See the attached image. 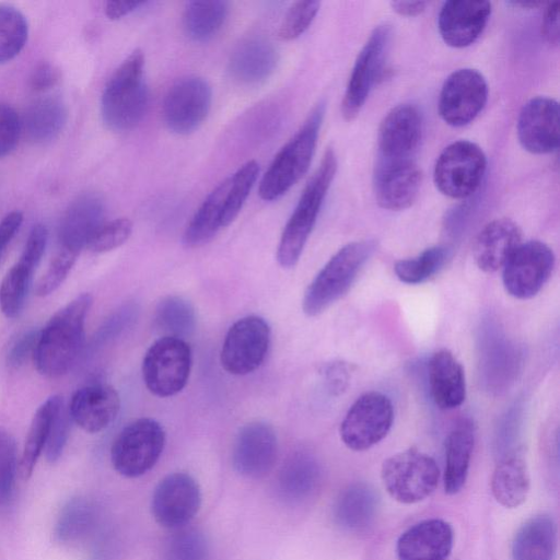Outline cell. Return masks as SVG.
Returning a JSON list of instances; mask_svg holds the SVG:
<instances>
[{"label":"cell","mask_w":560,"mask_h":560,"mask_svg":"<svg viewBox=\"0 0 560 560\" xmlns=\"http://www.w3.org/2000/svg\"><path fill=\"white\" fill-rule=\"evenodd\" d=\"M93 299L82 293L57 311L39 330L33 353L36 370L55 378L66 374L74 364L84 342V324Z\"/></svg>","instance_id":"cell-1"},{"label":"cell","mask_w":560,"mask_h":560,"mask_svg":"<svg viewBox=\"0 0 560 560\" xmlns=\"http://www.w3.org/2000/svg\"><path fill=\"white\" fill-rule=\"evenodd\" d=\"M149 107V90L144 78V56L132 51L108 79L101 98L105 126L116 132L133 129Z\"/></svg>","instance_id":"cell-2"},{"label":"cell","mask_w":560,"mask_h":560,"mask_svg":"<svg viewBox=\"0 0 560 560\" xmlns=\"http://www.w3.org/2000/svg\"><path fill=\"white\" fill-rule=\"evenodd\" d=\"M336 170L335 152L328 149L318 168L302 191L281 234L277 248V260L281 267L292 268L299 261L335 177Z\"/></svg>","instance_id":"cell-3"},{"label":"cell","mask_w":560,"mask_h":560,"mask_svg":"<svg viewBox=\"0 0 560 560\" xmlns=\"http://www.w3.org/2000/svg\"><path fill=\"white\" fill-rule=\"evenodd\" d=\"M375 247L372 240L355 241L334 254L307 287L302 301L303 312L308 316H317L341 299Z\"/></svg>","instance_id":"cell-4"},{"label":"cell","mask_w":560,"mask_h":560,"mask_svg":"<svg viewBox=\"0 0 560 560\" xmlns=\"http://www.w3.org/2000/svg\"><path fill=\"white\" fill-rule=\"evenodd\" d=\"M324 104H318L300 130L281 148L259 183V196L265 201L282 197L307 172L314 155Z\"/></svg>","instance_id":"cell-5"},{"label":"cell","mask_w":560,"mask_h":560,"mask_svg":"<svg viewBox=\"0 0 560 560\" xmlns=\"http://www.w3.org/2000/svg\"><path fill=\"white\" fill-rule=\"evenodd\" d=\"M381 477L388 494L404 504L422 501L438 486L440 469L430 455L410 447L386 458Z\"/></svg>","instance_id":"cell-6"},{"label":"cell","mask_w":560,"mask_h":560,"mask_svg":"<svg viewBox=\"0 0 560 560\" xmlns=\"http://www.w3.org/2000/svg\"><path fill=\"white\" fill-rule=\"evenodd\" d=\"M165 445V431L160 422L140 418L122 428L110 447L115 470L127 478H137L151 470Z\"/></svg>","instance_id":"cell-7"},{"label":"cell","mask_w":560,"mask_h":560,"mask_svg":"<svg viewBox=\"0 0 560 560\" xmlns=\"http://www.w3.org/2000/svg\"><path fill=\"white\" fill-rule=\"evenodd\" d=\"M191 369V350L186 340L163 336L147 350L142 376L155 396L171 397L187 384Z\"/></svg>","instance_id":"cell-8"},{"label":"cell","mask_w":560,"mask_h":560,"mask_svg":"<svg viewBox=\"0 0 560 560\" xmlns=\"http://www.w3.org/2000/svg\"><path fill=\"white\" fill-rule=\"evenodd\" d=\"M393 421L390 398L381 392L370 390L359 396L348 409L340 423V439L352 451H366L388 434Z\"/></svg>","instance_id":"cell-9"},{"label":"cell","mask_w":560,"mask_h":560,"mask_svg":"<svg viewBox=\"0 0 560 560\" xmlns=\"http://www.w3.org/2000/svg\"><path fill=\"white\" fill-rule=\"evenodd\" d=\"M487 168V159L479 145L460 140L447 145L439 155L433 178L438 189L447 197L463 199L479 187Z\"/></svg>","instance_id":"cell-10"},{"label":"cell","mask_w":560,"mask_h":560,"mask_svg":"<svg viewBox=\"0 0 560 560\" xmlns=\"http://www.w3.org/2000/svg\"><path fill=\"white\" fill-rule=\"evenodd\" d=\"M269 324L260 316L249 315L235 322L228 330L220 352L222 368L233 375L257 370L270 346Z\"/></svg>","instance_id":"cell-11"},{"label":"cell","mask_w":560,"mask_h":560,"mask_svg":"<svg viewBox=\"0 0 560 560\" xmlns=\"http://www.w3.org/2000/svg\"><path fill=\"white\" fill-rule=\"evenodd\" d=\"M556 264L552 249L540 241L521 243L502 268V282L513 298L535 296L550 279Z\"/></svg>","instance_id":"cell-12"},{"label":"cell","mask_w":560,"mask_h":560,"mask_svg":"<svg viewBox=\"0 0 560 560\" xmlns=\"http://www.w3.org/2000/svg\"><path fill=\"white\" fill-rule=\"evenodd\" d=\"M389 38V26L378 25L359 52L341 105L342 115L347 120L358 116L371 90L381 78Z\"/></svg>","instance_id":"cell-13"},{"label":"cell","mask_w":560,"mask_h":560,"mask_svg":"<svg viewBox=\"0 0 560 560\" xmlns=\"http://www.w3.org/2000/svg\"><path fill=\"white\" fill-rule=\"evenodd\" d=\"M211 102L212 91L203 78L184 77L170 88L164 97L163 120L171 131L188 135L206 119Z\"/></svg>","instance_id":"cell-14"},{"label":"cell","mask_w":560,"mask_h":560,"mask_svg":"<svg viewBox=\"0 0 560 560\" xmlns=\"http://www.w3.org/2000/svg\"><path fill=\"white\" fill-rule=\"evenodd\" d=\"M200 505L201 491L198 482L186 472H173L155 487L151 513L160 526L178 529L197 515Z\"/></svg>","instance_id":"cell-15"},{"label":"cell","mask_w":560,"mask_h":560,"mask_svg":"<svg viewBox=\"0 0 560 560\" xmlns=\"http://www.w3.org/2000/svg\"><path fill=\"white\" fill-rule=\"evenodd\" d=\"M488 98L483 75L470 68L452 72L445 80L439 98V113L450 126L463 127L482 110Z\"/></svg>","instance_id":"cell-16"},{"label":"cell","mask_w":560,"mask_h":560,"mask_svg":"<svg viewBox=\"0 0 560 560\" xmlns=\"http://www.w3.org/2000/svg\"><path fill=\"white\" fill-rule=\"evenodd\" d=\"M421 180V171L411 158H380L373 175L376 202L387 210L407 209L417 199Z\"/></svg>","instance_id":"cell-17"},{"label":"cell","mask_w":560,"mask_h":560,"mask_svg":"<svg viewBox=\"0 0 560 560\" xmlns=\"http://www.w3.org/2000/svg\"><path fill=\"white\" fill-rule=\"evenodd\" d=\"M48 241L44 224L32 228L19 260L8 270L0 284V310L8 318L16 317L25 303L33 273Z\"/></svg>","instance_id":"cell-18"},{"label":"cell","mask_w":560,"mask_h":560,"mask_svg":"<svg viewBox=\"0 0 560 560\" xmlns=\"http://www.w3.org/2000/svg\"><path fill=\"white\" fill-rule=\"evenodd\" d=\"M278 439L273 428L264 421H252L241 428L232 448V464L242 476L265 477L275 466Z\"/></svg>","instance_id":"cell-19"},{"label":"cell","mask_w":560,"mask_h":560,"mask_svg":"<svg viewBox=\"0 0 560 560\" xmlns=\"http://www.w3.org/2000/svg\"><path fill=\"white\" fill-rule=\"evenodd\" d=\"M517 137L522 147L535 154L553 152L559 147V104L538 96L529 100L517 119Z\"/></svg>","instance_id":"cell-20"},{"label":"cell","mask_w":560,"mask_h":560,"mask_svg":"<svg viewBox=\"0 0 560 560\" xmlns=\"http://www.w3.org/2000/svg\"><path fill=\"white\" fill-rule=\"evenodd\" d=\"M480 374L490 390L500 392L518 372L521 353L494 324H487L479 336Z\"/></svg>","instance_id":"cell-21"},{"label":"cell","mask_w":560,"mask_h":560,"mask_svg":"<svg viewBox=\"0 0 560 560\" xmlns=\"http://www.w3.org/2000/svg\"><path fill=\"white\" fill-rule=\"evenodd\" d=\"M490 14L488 1H446L438 19L441 37L448 46L467 47L481 35Z\"/></svg>","instance_id":"cell-22"},{"label":"cell","mask_w":560,"mask_h":560,"mask_svg":"<svg viewBox=\"0 0 560 560\" xmlns=\"http://www.w3.org/2000/svg\"><path fill=\"white\" fill-rule=\"evenodd\" d=\"M422 136V117L411 104L394 107L384 117L378 131L380 158L406 159L418 148Z\"/></svg>","instance_id":"cell-23"},{"label":"cell","mask_w":560,"mask_h":560,"mask_svg":"<svg viewBox=\"0 0 560 560\" xmlns=\"http://www.w3.org/2000/svg\"><path fill=\"white\" fill-rule=\"evenodd\" d=\"M120 398L117 390L107 384H90L78 389L71 397V420L89 433L106 429L117 417Z\"/></svg>","instance_id":"cell-24"},{"label":"cell","mask_w":560,"mask_h":560,"mask_svg":"<svg viewBox=\"0 0 560 560\" xmlns=\"http://www.w3.org/2000/svg\"><path fill=\"white\" fill-rule=\"evenodd\" d=\"M451 525L440 518L419 522L405 530L396 544L398 560H447L453 548Z\"/></svg>","instance_id":"cell-25"},{"label":"cell","mask_w":560,"mask_h":560,"mask_svg":"<svg viewBox=\"0 0 560 560\" xmlns=\"http://www.w3.org/2000/svg\"><path fill=\"white\" fill-rule=\"evenodd\" d=\"M104 203L95 194H84L71 202L58 231V249L79 256L104 223Z\"/></svg>","instance_id":"cell-26"},{"label":"cell","mask_w":560,"mask_h":560,"mask_svg":"<svg viewBox=\"0 0 560 560\" xmlns=\"http://www.w3.org/2000/svg\"><path fill=\"white\" fill-rule=\"evenodd\" d=\"M522 243V231L512 220L495 219L486 224L475 238L472 256L483 272H495L503 268Z\"/></svg>","instance_id":"cell-27"},{"label":"cell","mask_w":560,"mask_h":560,"mask_svg":"<svg viewBox=\"0 0 560 560\" xmlns=\"http://www.w3.org/2000/svg\"><path fill=\"white\" fill-rule=\"evenodd\" d=\"M432 400L443 410L459 407L466 398V378L462 363L447 349L435 351L428 365Z\"/></svg>","instance_id":"cell-28"},{"label":"cell","mask_w":560,"mask_h":560,"mask_svg":"<svg viewBox=\"0 0 560 560\" xmlns=\"http://www.w3.org/2000/svg\"><path fill=\"white\" fill-rule=\"evenodd\" d=\"M278 52L265 38L250 37L241 42L229 60L231 77L245 85L264 83L275 71Z\"/></svg>","instance_id":"cell-29"},{"label":"cell","mask_w":560,"mask_h":560,"mask_svg":"<svg viewBox=\"0 0 560 560\" xmlns=\"http://www.w3.org/2000/svg\"><path fill=\"white\" fill-rule=\"evenodd\" d=\"M378 508L380 498L375 489L365 482H354L337 497L332 518L342 530L360 533L374 523Z\"/></svg>","instance_id":"cell-30"},{"label":"cell","mask_w":560,"mask_h":560,"mask_svg":"<svg viewBox=\"0 0 560 560\" xmlns=\"http://www.w3.org/2000/svg\"><path fill=\"white\" fill-rule=\"evenodd\" d=\"M322 481V470L316 458L306 452L290 455L280 468L277 493L289 504H300L312 498Z\"/></svg>","instance_id":"cell-31"},{"label":"cell","mask_w":560,"mask_h":560,"mask_svg":"<svg viewBox=\"0 0 560 560\" xmlns=\"http://www.w3.org/2000/svg\"><path fill=\"white\" fill-rule=\"evenodd\" d=\"M475 445V427L471 420H458L445 440L443 472L444 490L455 494L464 487Z\"/></svg>","instance_id":"cell-32"},{"label":"cell","mask_w":560,"mask_h":560,"mask_svg":"<svg viewBox=\"0 0 560 560\" xmlns=\"http://www.w3.org/2000/svg\"><path fill=\"white\" fill-rule=\"evenodd\" d=\"M557 550V525L546 514L527 520L512 541V560H553Z\"/></svg>","instance_id":"cell-33"},{"label":"cell","mask_w":560,"mask_h":560,"mask_svg":"<svg viewBox=\"0 0 560 560\" xmlns=\"http://www.w3.org/2000/svg\"><path fill=\"white\" fill-rule=\"evenodd\" d=\"M228 180L219 184L202 201L187 224L183 243L187 247H199L210 242L217 233L225 228L224 206Z\"/></svg>","instance_id":"cell-34"},{"label":"cell","mask_w":560,"mask_h":560,"mask_svg":"<svg viewBox=\"0 0 560 560\" xmlns=\"http://www.w3.org/2000/svg\"><path fill=\"white\" fill-rule=\"evenodd\" d=\"M491 491L497 502L508 509L517 508L526 501L529 475L518 454L499 459L491 478Z\"/></svg>","instance_id":"cell-35"},{"label":"cell","mask_w":560,"mask_h":560,"mask_svg":"<svg viewBox=\"0 0 560 560\" xmlns=\"http://www.w3.org/2000/svg\"><path fill=\"white\" fill-rule=\"evenodd\" d=\"M62 405V398L52 395L34 413L19 464V472L23 480L32 476L38 457L45 450L54 417Z\"/></svg>","instance_id":"cell-36"},{"label":"cell","mask_w":560,"mask_h":560,"mask_svg":"<svg viewBox=\"0 0 560 560\" xmlns=\"http://www.w3.org/2000/svg\"><path fill=\"white\" fill-rule=\"evenodd\" d=\"M67 121V108L57 97H43L30 105L24 128L31 140L45 143L55 139Z\"/></svg>","instance_id":"cell-37"},{"label":"cell","mask_w":560,"mask_h":560,"mask_svg":"<svg viewBox=\"0 0 560 560\" xmlns=\"http://www.w3.org/2000/svg\"><path fill=\"white\" fill-rule=\"evenodd\" d=\"M229 3L221 0L190 1L183 14L186 35L195 42H207L223 26Z\"/></svg>","instance_id":"cell-38"},{"label":"cell","mask_w":560,"mask_h":560,"mask_svg":"<svg viewBox=\"0 0 560 560\" xmlns=\"http://www.w3.org/2000/svg\"><path fill=\"white\" fill-rule=\"evenodd\" d=\"M154 324L164 336L185 340L196 329V314L192 305L182 296L164 298L155 310Z\"/></svg>","instance_id":"cell-39"},{"label":"cell","mask_w":560,"mask_h":560,"mask_svg":"<svg viewBox=\"0 0 560 560\" xmlns=\"http://www.w3.org/2000/svg\"><path fill=\"white\" fill-rule=\"evenodd\" d=\"M451 248L445 245L431 246L415 257L397 260L396 277L407 284H420L435 276L447 262Z\"/></svg>","instance_id":"cell-40"},{"label":"cell","mask_w":560,"mask_h":560,"mask_svg":"<svg viewBox=\"0 0 560 560\" xmlns=\"http://www.w3.org/2000/svg\"><path fill=\"white\" fill-rule=\"evenodd\" d=\"M96 517V508L90 500L74 498L62 508L55 535L63 542L77 540L94 527Z\"/></svg>","instance_id":"cell-41"},{"label":"cell","mask_w":560,"mask_h":560,"mask_svg":"<svg viewBox=\"0 0 560 560\" xmlns=\"http://www.w3.org/2000/svg\"><path fill=\"white\" fill-rule=\"evenodd\" d=\"M28 36V24L16 8L0 4V63L15 58L24 48Z\"/></svg>","instance_id":"cell-42"},{"label":"cell","mask_w":560,"mask_h":560,"mask_svg":"<svg viewBox=\"0 0 560 560\" xmlns=\"http://www.w3.org/2000/svg\"><path fill=\"white\" fill-rule=\"evenodd\" d=\"M259 165L256 161L243 164L228 180L224 206V223L230 225L238 215L254 184L257 180Z\"/></svg>","instance_id":"cell-43"},{"label":"cell","mask_w":560,"mask_h":560,"mask_svg":"<svg viewBox=\"0 0 560 560\" xmlns=\"http://www.w3.org/2000/svg\"><path fill=\"white\" fill-rule=\"evenodd\" d=\"M167 538L163 560H207L209 545L199 529L182 527Z\"/></svg>","instance_id":"cell-44"},{"label":"cell","mask_w":560,"mask_h":560,"mask_svg":"<svg viewBox=\"0 0 560 560\" xmlns=\"http://www.w3.org/2000/svg\"><path fill=\"white\" fill-rule=\"evenodd\" d=\"M320 2L303 0L294 2L287 11L279 28V37L292 40L300 37L312 24Z\"/></svg>","instance_id":"cell-45"},{"label":"cell","mask_w":560,"mask_h":560,"mask_svg":"<svg viewBox=\"0 0 560 560\" xmlns=\"http://www.w3.org/2000/svg\"><path fill=\"white\" fill-rule=\"evenodd\" d=\"M132 223L118 218L103 223L91 237L88 248L93 253H106L121 246L131 235Z\"/></svg>","instance_id":"cell-46"},{"label":"cell","mask_w":560,"mask_h":560,"mask_svg":"<svg viewBox=\"0 0 560 560\" xmlns=\"http://www.w3.org/2000/svg\"><path fill=\"white\" fill-rule=\"evenodd\" d=\"M18 471L16 444L14 438L0 429V502L7 503L14 489Z\"/></svg>","instance_id":"cell-47"},{"label":"cell","mask_w":560,"mask_h":560,"mask_svg":"<svg viewBox=\"0 0 560 560\" xmlns=\"http://www.w3.org/2000/svg\"><path fill=\"white\" fill-rule=\"evenodd\" d=\"M77 258L78 256L72 253L58 249L47 270L38 280L35 293L38 296H47L55 292L68 277Z\"/></svg>","instance_id":"cell-48"},{"label":"cell","mask_w":560,"mask_h":560,"mask_svg":"<svg viewBox=\"0 0 560 560\" xmlns=\"http://www.w3.org/2000/svg\"><path fill=\"white\" fill-rule=\"evenodd\" d=\"M137 306L128 304L113 313L95 332L92 346L100 347L119 336L137 317Z\"/></svg>","instance_id":"cell-49"},{"label":"cell","mask_w":560,"mask_h":560,"mask_svg":"<svg viewBox=\"0 0 560 560\" xmlns=\"http://www.w3.org/2000/svg\"><path fill=\"white\" fill-rule=\"evenodd\" d=\"M70 415L63 407L59 408L49 430L45 455L49 463H56L62 455L70 431Z\"/></svg>","instance_id":"cell-50"},{"label":"cell","mask_w":560,"mask_h":560,"mask_svg":"<svg viewBox=\"0 0 560 560\" xmlns=\"http://www.w3.org/2000/svg\"><path fill=\"white\" fill-rule=\"evenodd\" d=\"M21 119L13 107L0 104V159L10 154L19 143Z\"/></svg>","instance_id":"cell-51"},{"label":"cell","mask_w":560,"mask_h":560,"mask_svg":"<svg viewBox=\"0 0 560 560\" xmlns=\"http://www.w3.org/2000/svg\"><path fill=\"white\" fill-rule=\"evenodd\" d=\"M39 330L28 329L18 335L7 351V364L12 369L22 366L30 355L33 357Z\"/></svg>","instance_id":"cell-52"},{"label":"cell","mask_w":560,"mask_h":560,"mask_svg":"<svg viewBox=\"0 0 560 560\" xmlns=\"http://www.w3.org/2000/svg\"><path fill=\"white\" fill-rule=\"evenodd\" d=\"M22 222L23 214L20 211H12L0 221V261Z\"/></svg>","instance_id":"cell-53"},{"label":"cell","mask_w":560,"mask_h":560,"mask_svg":"<svg viewBox=\"0 0 560 560\" xmlns=\"http://www.w3.org/2000/svg\"><path fill=\"white\" fill-rule=\"evenodd\" d=\"M59 80L58 69L50 63L39 65L31 77L33 90L43 92L51 89Z\"/></svg>","instance_id":"cell-54"},{"label":"cell","mask_w":560,"mask_h":560,"mask_svg":"<svg viewBox=\"0 0 560 560\" xmlns=\"http://www.w3.org/2000/svg\"><path fill=\"white\" fill-rule=\"evenodd\" d=\"M541 34L551 45L559 43V3L551 2L547 5L541 23Z\"/></svg>","instance_id":"cell-55"},{"label":"cell","mask_w":560,"mask_h":560,"mask_svg":"<svg viewBox=\"0 0 560 560\" xmlns=\"http://www.w3.org/2000/svg\"><path fill=\"white\" fill-rule=\"evenodd\" d=\"M145 4L147 1H107L104 12L109 20H119Z\"/></svg>","instance_id":"cell-56"},{"label":"cell","mask_w":560,"mask_h":560,"mask_svg":"<svg viewBox=\"0 0 560 560\" xmlns=\"http://www.w3.org/2000/svg\"><path fill=\"white\" fill-rule=\"evenodd\" d=\"M328 378L332 390L340 392L346 388L349 381V370L341 363L334 364L328 370Z\"/></svg>","instance_id":"cell-57"},{"label":"cell","mask_w":560,"mask_h":560,"mask_svg":"<svg viewBox=\"0 0 560 560\" xmlns=\"http://www.w3.org/2000/svg\"><path fill=\"white\" fill-rule=\"evenodd\" d=\"M393 10L399 15L415 16L425 10L427 2L424 1H394L390 3Z\"/></svg>","instance_id":"cell-58"},{"label":"cell","mask_w":560,"mask_h":560,"mask_svg":"<svg viewBox=\"0 0 560 560\" xmlns=\"http://www.w3.org/2000/svg\"><path fill=\"white\" fill-rule=\"evenodd\" d=\"M511 4H514L516 7H523V8H536L541 4V2L536 1H527V2H510Z\"/></svg>","instance_id":"cell-59"}]
</instances>
